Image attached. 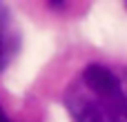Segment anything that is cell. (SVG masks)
I'll list each match as a JSON object with an SVG mask.
<instances>
[{
    "label": "cell",
    "mask_w": 127,
    "mask_h": 122,
    "mask_svg": "<svg viewBox=\"0 0 127 122\" xmlns=\"http://www.w3.org/2000/svg\"><path fill=\"white\" fill-rule=\"evenodd\" d=\"M16 51V36H13V27H11V18L7 7L0 4V71L7 67V62L11 60Z\"/></svg>",
    "instance_id": "cell-2"
},
{
    "label": "cell",
    "mask_w": 127,
    "mask_h": 122,
    "mask_svg": "<svg viewBox=\"0 0 127 122\" xmlns=\"http://www.w3.org/2000/svg\"><path fill=\"white\" fill-rule=\"evenodd\" d=\"M0 122H13L7 113H4V109H2V107H0Z\"/></svg>",
    "instance_id": "cell-3"
},
{
    "label": "cell",
    "mask_w": 127,
    "mask_h": 122,
    "mask_svg": "<svg viewBox=\"0 0 127 122\" xmlns=\"http://www.w3.org/2000/svg\"><path fill=\"white\" fill-rule=\"evenodd\" d=\"M71 122H127V89L116 71L89 64L65 91Z\"/></svg>",
    "instance_id": "cell-1"
}]
</instances>
